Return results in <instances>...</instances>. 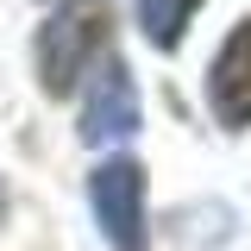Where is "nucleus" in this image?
Listing matches in <instances>:
<instances>
[{"label":"nucleus","mask_w":251,"mask_h":251,"mask_svg":"<svg viewBox=\"0 0 251 251\" xmlns=\"http://www.w3.org/2000/svg\"><path fill=\"white\" fill-rule=\"evenodd\" d=\"M107 44H113L107 0H63L38 31V82H44V94H69L88 63L107 57Z\"/></svg>","instance_id":"f257e3e1"},{"label":"nucleus","mask_w":251,"mask_h":251,"mask_svg":"<svg viewBox=\"0 0 251 251\" xmlns=\"http://www.w3.org/2000/svg\"><path fill=\"white\" fill-rule=\"evenodd\" d=\"M88 201H94V220H100L113 251H145V170L132 157H107L94 170Z\"/></svg>","instance_id":"f03ea898"},{"label":"nucleus","mask_w":251,"mask_h":251,"mask_svg":"<svg viewBox=\"0 0 251 251\" xmlns=\"http://www.w3.org/2000/svg\"><path fill=\"white\" fill-rule=\"evenodd\" d=\"M207 107L226 132H245L251 126V19L232 25V38L220 44L214 69H207Z\"/></svg>","instance_id":"7ed1b4c3"},{"label":"nucleus","mask_w":251,"mask_h":251,"mask_svg":"<svg viewBox=\"0 0 251 251\" xmlns=\"http://www.w3.org/2000/svg\"><path fill=\"white\" fill-rule=\"evenodd\" d=\"M132 132H138V88H132V69L120 57H107L88 88V107H82V138L113 145V138H132Z\"/></svg>","instance_id":"20e7f679"},{"label":"nucleus","mask_w":251,"mask_h":251,"mask_svg":"<svg viewBox=\"0 0 251 251\" xmlns=\"http://www.w3.org/2000/svg\"><path fill=\"white\" fill-rule=\"evenodd\" d=\"M195 6H201V0H138L145 38H151L157 50H176L182 31H188V19H195Z\"/></svg>","instance_id":"39448f33"},{"label":"nucleus","mask_w":251,"mask_h":251,"mask_svg":"<svg viewBox=\"0 0 251 251\" xmlns=\"http://www.w3.org/2000/svg\"><path fill=\"white\" fill-rule=\"evenodd\" d=\"M0 220H6V182H0Z\"/></svg>","instance_id":"423d86ee"}]
</instances>
